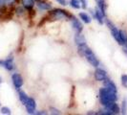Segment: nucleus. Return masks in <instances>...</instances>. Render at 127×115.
<instances>
[{
  "mask_svg": "<svg viewBox=\"0 0 127 115\" xmlns=\"http://www.w3.org/2000/svg\"><path fill=\"white\" fill-rule=\"evenodd\" d=\"M117 100H118L117 93L112 92L105 87H102L99 89V102L103 107L107 106L111 102H117Z\"/></svg>",
  "mask_w": 127,
  "mask_h": 115,
  "instance_id": "f257e3e1",
  "label": "nucleus"
},
{
  "mask_svg": "<svg viewBox=\"0 0 127 115\" xmlns=\"http://www.w3.org/2000/svg\"><path fill=\"white\" fill-rule=\"evenodd\" d=\"M50 17L55 20H57V19H63V18H69L71 19L73 17V15L71 14L70 13H68L67 11H64L62 9H55L50 12L49 13Z\"/></svg>",
  "mask_w": 127,
  "mask_h": 115,
  "instance_id": "f03ea898",
  "label": "nucleus"
},
{
  "mask_svg": "<svg viewBox=\"0 0 127 115\" xmlns=\"http://www.w3.org/2000/svg\"><path fill=\"white\" fill-rule=\"evenodd\" d=\"M84 58H86V60H87L92 66L97 67V66L99 65V60H98V58H96V56L95 55V53L92 51V49L89 48V47L86 49V51L84 53Z\"/></svg>",
  "mask_w": 127,
  "mask_h": 115,
  "instance_id": "7ed1b4c3",
  "label": "nucleus"
},
{
  "mask_svg": "<svg viewBox=\"0 0 127 115\" xmlns=\"http://www.w3.org/2000/svg\"><path fill=\"white\" fill-rule=\"evenodd\" d=\"M109 30L111 31V35L113 36L115 40L121 46H123L124 45V40H123V37H122V30H119L115 25L113 27H111Z\"/></svg>",
  "mask_w": 127,
  "mask_h": 115,
  "instance_id": "20e7f679",
  "label": "nucleus"
},
{
  "mask_svg": "<svg viewBox=\"0 0 127 115\" xmlns=\"http://www.w3.org/2000/svg\"><path fill=\"white\" fill-rule=\"evenodd\" d=\"M0 66L5 68L7 71H13L15 68V65L13 62V57H8L5 59H0Z\"/></svg>",
  "mask_w": 127,
  "mask_h": 115,
  "instance_id": "39448f33",
  "label": "nucleus"
},
{
  "mask_svg": "<svg viewBox=\"0 0 127 115\" xmlns=\"http://www.w3.org/2000/svg\"><path fill=\"white\" fill-rule=\"evenodd\" d=\"M12 82H13V86L16 89L21 88L22 85H23V83H24L23 78H22V76L19 73H13V74H12Z\"/></svg>",
  "mask_w": 127,
  "mask_h": 115,
  "instance_id": "423d86ee",
  "label": "nucleus"
},
{
  "mask_svg": "<svg viewBox=\"0 0 127 115\" xmlns=\"http://www.w3.org/2000/svg\"><path fill=\"white\" fill-rule=\"evenodd\" d=\"M24 106H25V108H26L27 113H29V114H33V113H34L35 109H36V103H35V100H34L33 98L29 97L28 101L26 102V104Z\"/></svg>",
  "mask_w": 127,
  "mask_h": 115,
  "instance_id": "0eeeda50",
  "label": "nucleus"
},
{
  "mask_svg": "<svg viewBox=\"0 0 127 115\" xmlns=\"http://www.w3.org/2000/svg\"><path fill=\"white\" fill-rule=\"evenodd\" d=\"M90 12L93 14L94 18H95L100 25L104 24V15H103V13L100 12V10H99L98 8H95V10H90Z\"/></svg>",
  "mask_w": 127,
  "mask_h": 115,
  "instance_id": "6e6552de",
  "label": "nucleus"
},
{
  "mask_svg": "<svg viewBox=\"0 0 127 115\" xmlns=\"http://www.w3.org/2000/svg\"><path fill=\"white\" fill-rule=\"evenodd\" d=\"M107 78V73L104 69L96 68L95 71V79L97 82H103Z\"/></svg>",
  "mask_w": 127,
  "mask_h": 115,
  "instance_id": "1a4fd4ad",
  "label": "nucleus"
},
{
  "mask_svg": "<svg viewBox=\"0 0 127 115\" xmlns=\"http://www.w3.org/2000/svg\"><path fill=\"white\" fill-rule=\"evenodd\" d=\"M72 27H73V29L76 31V33H81L83 30V25L81 24V22H80V20L79 19H77L76 17L75 16H73L72 18Z\"/></svg>",
  "mask_w": 127,
  "mask_h": 115,
  "instance_id": "9d476101",
  "label": "nucleus"
},
{
  "mask_svg": "<svg viewBox=\"0 0 127 115\" xmlns=\"http://www.w3.org/2000/svg\"><path fill=\"white\" fill-rule=\"evenodd\" d=\"M103 87H105V88H107L108 90L112 91V92H115V93L118 92L117 85L115 84V83L113 81H111L108 78H106V79L103 81Z\"/></svg>",
  "mask_w": 127,
  "mask_h": 115,
  "instance_id": "9b49d317",
  "label": "nucleus"
},
{
  "mask_svg": "<svg viewBox=\"0 0 127 115\" xmlns=\"http://www.w3.org/2000/svg\"><path fill=\"white\" fill-rule=\"evenodd\" d=\"M104 108H106V109H108L113 115H116V114H120L121 113V109H120V107H119V105L117 104L116 102H111L109 103L107 106H105Z\"/></svg>",
  "mask_w": 127,
  "mask_h": 115,
  "instance_id": "f8f14e48",
  "label": "nucleus"
},
{
  "mask_svg": "<svg viewBox=\"0 0 127 115\" xmlns=\"http://www.w3.org/2000/svg\"><path fill=\"white\" fill-rule=\"evenodd\" d=\"M36 6L39 10L41 11H50L52 9L51 4H49L48 2H45V1H42V0H39L36 2Z\"/></svg>",
  "mask_w": 127,
  "mask_h": 115,
  "instance_id": "ddd939ff",
  "label": "nucleus"
},
{
  "mask_svg": "<svg viewBox=\"0 0 127 115\" xmlns=\"http://www.w3.org/2000/svg\"><path fill=\"white\" fill-rule=\"evenodd\" d=\"M75 42L76 45H81L86 43V38L81 33H76L75 35Z\"/></svg>",
  "mask_w": 127,
  "mask_h": 115,
  "instance_id": "4468645a",
  "label": "nucleus"
},
{
  "mask_svg": "<svg viewBox=\"0 0 127 115\" xmlns=\"http://www.w3.org/2000/svg\"><path fill=\"white\" fill-rule=\"evenodd\" d=\"M17 90H18V98H19V100H20V102L22 103L23 105H25L26 102H27L28 99H29V97H28V95L26 94L23 90H21L20 88Z\"/></svg>",
  "mask_w": 127,
  "mask_h": 115,
  "instance_id": "2eb2a0df",
  "label": "nucleus"
},
{
  "mask_svg": "<svg viewBox=\"0 0 127 115\" xmlns=\"http://www.w3.org/2000/svg\"><path fill=\"white\" fill-rule=\"evenodd\" d=\"M78 16H79V18L81 19L84 23H86V24H89V23H91V21H92L91 16L86 13H79Z\"/></svg>",
  "mask_w": 127,
  "mask_h": 115,
  "instance_id": "dca6fc26",
  "label": "nucleus"
},
{
  "mask_svg": "<svg viewBox=\"0 0 127 115\" xmlns=\"http://www.w3.org/2000/svg\"><path fill=\"white\" fill-rule=\"evenodd\" d=\"M97 8L100 10V12L105 16V11H106V5H105V0H97Z\"/></svg>",
  "mask_w": 127,
  "mask_h": 115,
  "instance_id": "f3484780",
  "label": "nucleus"
},
{
  "mask_svg": "<svg viewBox=\"0 0 127 115\" xmlns=\"http://www.w3.org/2000/svg\"><path fill=\"white\" fill-rule=\"evenodd\" d=\"M70 5L72 8L76 9V10H78L81 8V5H80V2L78 0H71L70 1Z\"/></svg>",
  "mask_w": 127,
  "mask_h": 115,
  "instance_id": "a211bd4d",
  "label": "nucleus"
},
{
  "mask_svg": "<svg viewBox=\"0 0 127 115\" xmlns=\"http://www.w3.org/2000/svg\"><path fill=\"white\" fill-rule=\"evenodd\" d=\"M121 113H122V114H126L127 113V99H124V100L122 101Z\"/></svg>",
  "mask_w": 127,
  "mask_h": 115,
  "instance_id": "6ab92c4d",
  "label": "nucleus"
},
{
  "mask_svg": "<svg viewBox=\"0 0 127 115\" xmlns=\"http://www.w3.org/2000/svg\"><path fill=\"white\" fill-rule=\"evenodd\" d=\"M0 112H1V114H5V115H9L12 113L11 109L8 108V107H2L1 109H0Z\"/></svg>",
  "mask_w": 127,
  "mask_h": 115,
  "instance_id": "aec40b11",
  "label": "nucleus"
},
{
  "mask_svg": "<svg viewBox=\"0 0 127 115\" xmlns=\"http://www.w3.org/2000/svg\"><path fill=\"white\" fill-rule=\"evenodd\" d=\"M24 9H25L24 7H20V6L16 7V9H15V13H16V14L19 15V16L23 15V14H24V12H25Z\"/></svg>",
  "mask_w": 127,
  "mask_h": 115,
  "instance_id": "412c9836",
  "label": "nucleus"
},
{
  "mask_svg": "<svg viewBox=\"0 0 127 115\" xmlns=\"http://www.w3.org/2000/svg\"><path fill=\"white\" fill-rule=\"evenodd\" d=\"M121 84L122 86H124L125 88H127V75L126 74H123L121 76Z\"/></svg>",
  "mask_w": 127,
  "mask_h": 115,
  "instance_id": "4be33fe9",
  "label": "nucleus"
},
{
  "mask_svg": "<svg viewBox=\"0 0 127 115\" xmlns=\"http://www.w3.org/2000/svg\"><path fill=\"white\" fill-rule=\"evenodd\" d=\"M50 112H51V114H56V115H58L61 113L58 109H55V108H50Z\"/></svg>",
  "mask_w": 127,
  "mask_h": 115,
  "instance_id": "5701e85b",
  "label": "nucleus"
},
{
  "mask_svg": "<svg viewBox=\"0 0 127 115\" xmlns=\"http://www.w3.org/2000/svg\"><path fill=\"white\" fill-rule=\"evenodd\" d=\"M80 2V5L82 9H86L87 8V0H78Z\"/></svg>",
  "mask_w": 127,
  "mask_h": 115,
  "instance_id": "b1692460",
  "label": "nucleus"
},
{
  "mask_svg": "<svg viewBox=\"0 0 127 115\" xmlns=\"http://www.w3.org/2000/svg\"><path fill=\"white\" fill-rule=\"evenodd\" d=\"M6 1L5 0H0V10H3L6 8Z\"/></svg>",
  "mask_w": 127,
  "mask_h": 115,
  "instance_id": "393cba45",
  "label": "nucleus"
},
{
  "mask_svg": "<svg viewBox=\"0 0 127 115\" xmlns=\"http://www.w3.org/2000/svg\"><path fill=\"white\" fill-rule=\"evenodd\" d=\"M58 4H60V5H62V6H66L67 5V1L66 0H56Z\"/></svg>",
  "mask_w": 127,
  "mask_h": 115,
  "instance_id": "a878e982",
  "label": "nucleus"
},
{
  "mask_svg": "<svg viewBox=\"0 0 127 115\" xmlns=\"http://www.w3.org/2000/svg\"><path fill=\"white\" fill-rule=\"evenodd\" d=\"M6 1V5H13L16 2V0H5Z\"/></svg>",
  "mask_w": 127,
  "mask_h": 115,
  "instance_id": "bb28decb",
  "label": "nucleus"
},
{
  "mask_svg": "<svg viewBox=\"0 0 127 115\" xmlns=\"http://www.w3.org/2000/svg\"><path fill=\"white\" fill-rule=\"evenodd\" d=\"M33 114H36V115H45L47 114V112L46 111H34V113Z\"/></svg>",
  "mask_w": 127,
  "mask_h": 115,
  "instance_id": "cd10ccee",
  "label": "nucleus"
},
{
  "mask_svg": "<svg viewBox=\"0 0 127 115\" xmlns=\"http://www.w3.org/2000/svg\"><path fill=\"white\" fill-rule=\"evenodd\" d=\"M2 82H3V80H2V77L0 76V83H2Z\"/></svg>",
  "mask_w": 127,
  "mask_h": 115,
  "instance_id": "c85d7f7f",
  "label": "nucleus"
},
{
  "mask_svg": "<svg viewBox=\"0 0 127 115\" xmlns=\"http://www.w3.org/2000/svg\"><path fill=\"white\" fill-rule=\"evenodd\" d=\"M0 106H1V103H0Z\"/></svg>",
  "mask_w": 127,
  "mask_h": 115,
  "instance_id": "c756f323",
  "label": "nucleus"
},
{
  "mask_svg": "<svg viewBox=\"0 0 127 115\" xmlns=\"http://www.w3.org/2000/svg\"><path fill=\"white\" fill-rule=\"evenodd\" d=\"M95 1H97V0H95Z\"/></svg>",
  "mask_w": 127,
  "mask_h": 115,
  "instance_id": "7c9ffc66",
  "label": "nucleus"
}]
</instances>
